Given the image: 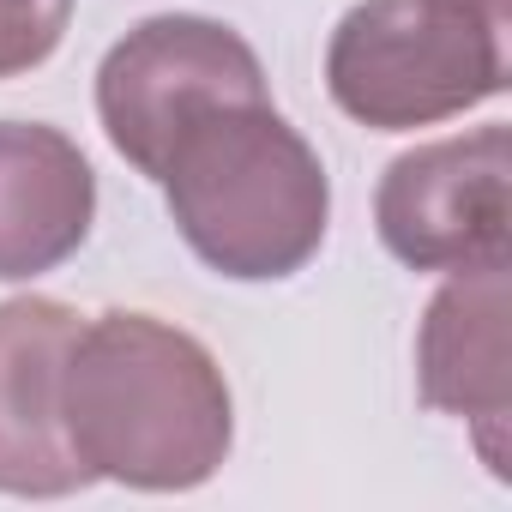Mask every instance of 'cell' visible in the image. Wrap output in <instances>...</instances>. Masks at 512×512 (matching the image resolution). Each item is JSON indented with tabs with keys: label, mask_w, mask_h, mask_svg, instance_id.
<instances>
[{
	"label": "cell",
	"mask_w": 512,
	"mask_h": 512,
	"mask_svg": "<svg viewBox=\"0 0 512 512\" xmlns=\"http://www.w3.org/2000/svg\"><path fill=\"white\" fill-rule=\"evenodd\" d=\"M61 422L91 476L139 494L205 488L235 446V398L217 356L193 332L127 308L79 326Z\"/></svg>",
	"instance_id": "cell-1"
},
{
	"label": "cell",
	"mask_w": 512,
	"mask_h": 512,
	"mask_svg": "<svg viewBox=\"0 0 512 512\" xmlns=\"http://www.w3.org/2000/svg\"><path fill=\"white\" fill-rule=\"evenodd\" d=\"M163 199L181 241L235 284L296 278L332 223L326 163L272 97L193 121L163 163Z\"/></svg>",
	"instance_id": "cell-2"
},
{
	"label": "cell",
	"mask_w": 512,
	"mask_h": 512,
	"mask_svg": "<svg viewBox=\"0 0 512 512\" xmlns=\"http://www.w3.org/2000/svg\"><path fill=\"white\" fill-rule=\"evenodd\" d=\"M506 0H362L326 43L332 103L374 133H416L506 91Z\"/></svg>",
	"instance_id": "cell-3"
},
{
	"label": "cell",
	"mask_w": 512,
	"mask_h": 512,
	"mask_svg": "<svg viewBox=\"0 0 512 512\" xmlns=\"http://www.w3.org/2000/svg\"><path fill=\"white\" fill-rule=\"evenodd\" d=\"M266 67L253 43L205 13H157L133 25L97 67V121L109 145L151 181L193 121L229 103H260Z\"/></svg>",
	"instance_id": "cell-4"
},
{
	"label": "cell",
	"mask_w": 512,
	"mask_h": 512,
	"mask_svg": "<svg viewBox=\"0 0 512 512\" xmlns=\"http://www.w3.org/2000/svg\"><path fill=\"white\" fill-rule=\"evenodd\" d=\"M512 133L476 127L404 151L374 193V229L410 272H470L506 260Z\"/></svg>",
	"instance_id": "cell-5"
},
{
	"label": "cell",
	"mask_w": 512,
	"mask_h": 512,
	"mask_svg": "<svg viewBox=\"0 0 512 512\" xmlns=\"http://www.w3.org/2000/svg\"><path fill=\"white\" fill-rule=\"evenodd\" d=\"M79 326L85 320L55 296L0 302V494L61 500L97 482L61 422V374Z\"/></svg>",
	"instance_id": "cell-6"
},
{
	"label": "cell",
	"mask_w": 512,
	"mask_h": 512,
	"mask_svg": "<svg viewBox=\"0 0 512 512\" xmlns=\"http://www.w3.org/2000/svg\"><path fill=\"white\" fill-rule=\"evenodd\" d=\"M506 320H512L506 260H488L470 272H446V284L434 290L422 332H416L422 404L470 422L494 476H506L500 428L512 422V332H506Z\"/></svg>",
	"instance_id": "cell-7"
},
{
	"label": "cell",
	"mask_w": 512,
	"mask_h": 512,
	"mask_svg": "<svg viewBox=\"0 0 512 512\" xmlns=\"http://www.w3.org/2000/svg\"><path fill=\"white\" fill-rule=\"evenodd\" d=\"M97 223L85 151L43 121H0V284L67 266Z\"/></svg>",
	"instance_id": "cell-8"
},
{
	"label": "cell",
	"mask_w": 512,
	"mask_h": 512,
	"mask_svg": "<svg viewBox=\"0 0 512 512\" xmlns=\"http://www.w3.org/2000/svg\"><path fill=\"white\" fill-rule=\"evenodd\" d=\"M73 25V0H0V79L37 73Z\"/></svg>",
	"instance_id": "cell-9"
}]
</instances>
